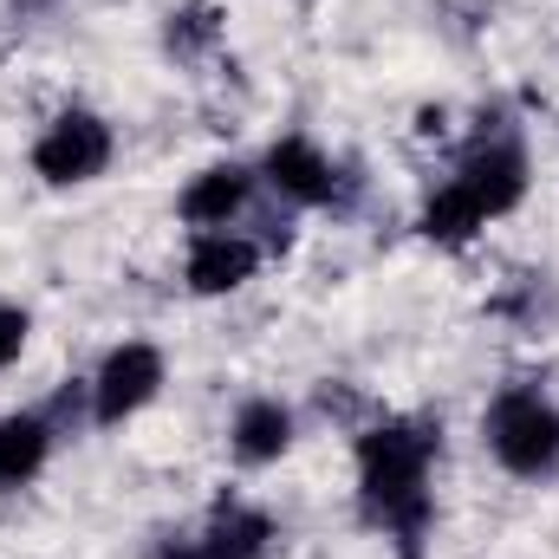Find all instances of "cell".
I'll return each mask as SVG.
<instances>
[{
	"label": "cell",
	"instance_id": "6da1fadb",
	"mask_svg": "<svg viewBox=\"0 0 559 559\" xmlns=\"http://www.w3.org/2000/svg\"><path fill=\"white\" fill-rule=\"evenodd\" d=\"M429 462L436 436L423 423H378L358 436V508L411 559L429 534Z\"/></svg>",
	"mask_w": 559,
	"mask_h": 559
},
{
	"label": "cell",
	"instance_id": "7a4b0ae2",
	"mask_svg": "<svg viewBox=\"0 0 559 559\" xmlns=\"http://www.w3.org/2000/svg\"><path fill=\"white\" fill-rule=\"evenodd\" d=\"M488 449L508 475L547 481V475H559V411L527 384L501 391L495 411H488Z\"/></svg>",
	"mask_w": 559,
	"mask_h": 559
},
{
	"label": "cell",
	"instance_id": "3957f363",
	"mask_svg": "<svg viewBox=\"0 0 559 559\" xmlns=\"http://www.w3.org/2000/svg\"><path fill=\"white\" fill-rule=\"evenodd\" d=\"M105 163H111V124L92 118V111L52 118V124L39 131V143H33V169H39L52 189L92 182V176H105Z\"/></svg>",
	"mask_w": 559,
	"mask_h": 559
},
{
	"label": "cell",
	"instance_id": "277c9868",
	"mask_svg": "<svg viewBox=\"0 0 559 559\" xmlns=\"http://www.w3.org/2000/svg\"><path fill=\"white\" fill-rule=\"evenodd\" d=\"M163 391V352L156 345H118L105 365H98V378H92V423H124V417H138L143 404Z\"/></svg>",
	"mask_w": 559,
	"mask_h": 559
},
{
	"label": "cell",
	"instance_id": "5b68a950",
	"mask_svg": "<svg viewBox=\"0 0 559 559\" xmlns=\"http://www.w3.org/2000/svg\"><path fill=\"white\" fill-rule=\"evenodd\" d=\"M449 182L468 195V209H475L481 222H495V215H508V209L527 195V156H521V143L488 138V143L468 150V163H462Z\"/></svg>",
	"mask_w": 559,
	"mask_h": 559
},
{
	"label": "cell",
	"instance_id": "8992f818",
	"mask_svg": "<svg viewBox=\"0 0 559 559\" xmlns=\"http://www.w3.org/2000/svg\"><path fill=\"white\" fill-rule=\"evenodd\" d=\"M267 182H274L286 202H299V209H325L338 195V163L312 138H280L267 150Z\"/></svg>",
	"mask_w": 559,
	"mask_h": 559
},
{
	"label": "cell",
	"instance_id": "52a82bcc",
	"mask_svg": "<svg viewBox=\"0 0 559 559\" xmlns=\"http://www.w3.org/2000/svg\"><path fill=\"white\" fill-rule=\"evenodd\" d=\"M248 195H254V176L241 169V163H215V169H202L189 189H182V222L195 228V235H215V228H235L241 215H248Z\"/></svg>",
	"mask_w": 559,
	"mask_h": 559
},
{
	"label": "cell",
	"instance_id": "ba28073f",
	"mask_svg": "<svg viewBox=\"0 0 559 559\" xmlns=\"http://www.w3.org/2000/svg\"><path fill=\"white\" fill-rule=\"evenodd\" d=\"M261 267V248L248 241V235H235V228H215V235H195L189 241V261H182V280L195 286V293H235V286H248Z\"/></svg>",
	"mask_w": 559,
	"mask_h": 559
},
{
	"label": "cell",
	"instance_id": "9c48e42d",
	"mask_svg": "<svg viewBox=\"0 0 559 559\" xmlns=\"http://www.w3.org/2000/svg\"><path fill=\"white\" fill-rule=\"evenodd\" d=\"M228 442H235V455H241L248 468H267V462H280V455L293 449V411H286L280 397H248V404L235 411Z\"/></svg>",
	"mask_w": 559,
	"mask_h": 559
},
{
	"label": "cell",
	"instance_id": "30bf717a",
	"mask_svg": "<svg viewBox=\"0 0 559 559\" xmlns=\"http://www.w3.org/2000/svg\"><path fill=\"white\" fill-rule=\"evenodd\" d=\"M274 554V521L248 501H222L209 534H202V559H267Z\"/></svg>",
	"mask_w": 559,
	"mask_h": 559
},
{
	"label": "cell",
	"instance_id": "8fae6325",
	"mask_svg": "<svg viewBox=\"0 0 559 559\" xmlns=\"http://www.w3.org/2000/svg\"><path fill=\"white\" fill-rule=\"evenodd\" d=\"M52 455V423L39 411H20V417H0V495L7 488H26Z\"/></svg>",
	"mask_w": 559,
	"mask_h": 559
},
{
	"label": "cell",
	"instance_id": "7c38bea8",
	"mask_svg": "<svg viewBox=\"0 0 559 559\" xmlns=\"http://www.w3.org/2000/svg\"><path fill=\"white\" fill-rule=\"evenodd\" d=\"M209 39H215V13H209V7H182V13H169V52L195 59Z\"/></svg>",
	"mask_w": 559,
	"mask_h": 559
},
{
	"label": "cell",
	"instance_id": "4fadbf2b",
	"mask_svg": "<svg viewBox=\"0 0 559 559\" xmlns=\"http://www.w3.org/2000/svg\"><path fill=\"white\" fill-rule=\"evenodd\" d=\"M26 332H33V325H26V312H20V306H0V371L26 352Z\"/></svg>",
	"mask_w": 559,
	"mask_h": 559
},
{
	"label": "cell",
	"instance_id": "5bb4252c",
	"mask_svg": "<svg viewBox=\"0 0 559 559\" xmlns=\"http://www.w3.org/2000/svg\"><path fill=\"white\" fill-rule=\"evenodd\" d=\"M163 559H202V540H189V547H169Z\"/></svg>",
	"mask_w": 559,
	"mask_h": 559
}]
</instances>
